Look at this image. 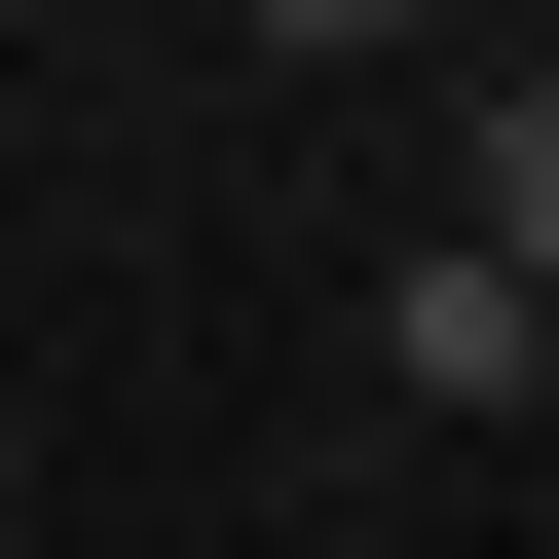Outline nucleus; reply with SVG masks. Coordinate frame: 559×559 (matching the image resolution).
<instances>
[{
    "instance_id": "nucleus-1",
    "label": "nucleus",
    "mask_w": 559,
    "mask_h": 559,
    "mask_svg": "<svg viewBox=\"0 0 559 559\" xmlns=\"http://www.w3.org/2000/svg\"><path fill=\"white\" fill-rule=\"evenodd\" d=\"M448 261H485V299H559V75H485V112H448Z\"/></svg>"
},
{
    "instance_id": "nucleus-2",
    "label": "nucleus",
    "mask_w": 559,
    "mask_h": 559,
    "mask_svg": "<svg viewBox=\"0 0 559 559\" xmlns=\"http://www.w3.org/2000/svg\"><path fill=\"white\" fill-rule=\"evenodd\" d=\"M373 373H411V411H522V299H485V261H448V224L373 261Z\"/></svg>"
},
{
    "instance_id": "nucleus-3",
    "label": "nucleus",
    "mask_w": 559,
    "mask_h": 559,
    "mask_svg": "<svg viewBox=\"0 0 559 559\" xmlns=\"http://www.w3.org/2000/svg\"><path fill=\"white\" fill-rule=\"evenodd\" d=\"M522 411H559V299H522Z\"/></svg>"
}]
</instances>
